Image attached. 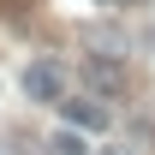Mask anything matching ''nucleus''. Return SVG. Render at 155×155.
<instances>
[{"mask_svg":"<svg viewBox=\"0 0 155 155\" xmlns=\"http://www.w3.org/2000/svg\"><path fill=\"white\" fill-rule=\"evenodd\" d=\"M48 155H90V149H84L78 125H66V131H54V137H48Z\"/></svg>","mask_w":155,"mask_h":155,"instance_id":"4","label":"nucleus"},{"mask_svg":"<svg viewBox=\"0 0 155 155\" xmlns=\"http://www.w3.org/2000/svg\"><path fill=\"white\" fill-rule=\"evenodd\" d=\"M84 84H90V96H125V66H119V54H90L84 60Z\"/></svg>","mask_w":155,"mask_h":155,"instance_id":"2","label":"nucleus"},{"mask_svg":"<svg viewBox=\"0 0 155 155\" xmlns=\"http://www.w3.org/2000/svg\"><path fill=\"white\" fill-rule=\"evenodd\" d=\"M66 107V119H72L78 131H107V107H101V96H72V101H60Z\"/></svg>","mask_w":155,"mask_h":155,"instance_id":"3","label":"nucleus"},{"mask_svg":"<svg viewBox=\"0 0 155 155\" xmlns=\"http://www.w3.org/2000/svg\"><path fill=\"white\" fill-rule=\"evenodd\" d=\"M0 155H12V149H6V143H0Z\"/></svg>","mask_w":155,"mask_h":155,"instance_id":"5","label":"nucleus"},{"mask_svg":"<svg viewBox=\"0 0 155 155\" xmlns=\"http://www.w3.org/2000/svg\"><path fill=\"white\" fill-rule=\"evenodd\" d=\"M24 96H30V101H48V107H54V101L66 96V72H60L54 60H30V66H24Z\"/></svg>","mask_w":155,"mask_h":155,"instance_id":"1","label":"nucleus"}]
</instances>
